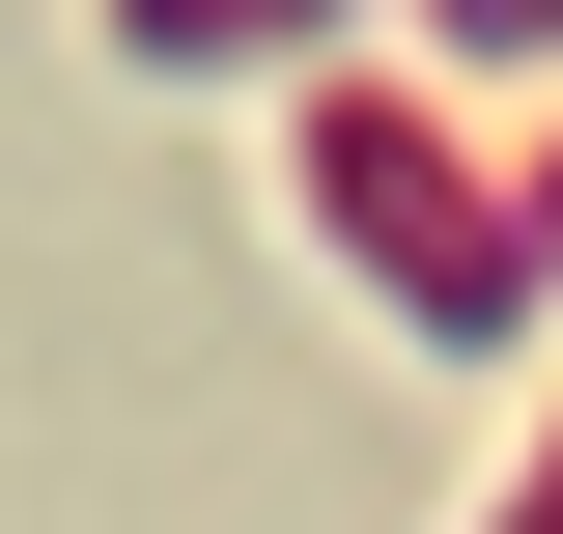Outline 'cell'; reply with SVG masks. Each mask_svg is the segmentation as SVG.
<instances>
[{
    "instance_id": "obj_1",
    "label": "cell",
    "mask_w": 563,
    "mask_h": 534,
    "mask_svg": "<svg viewBox=\"0 0 563 534\" xmlns=\"http://www.w3.org/2000/svg\"><path fill=\"white\" fill-rule=\"evenodd\" d=\"M310 225H366L395 337H507V281H536V198H479L395 85H339V113H310Z\"/></svg>"
},
{
    "instance_id": "obj_2",
    "label": "cell",
    "mask_w": 563,
    "mask_h": 534,
    "mask_svg": "<svg viewBox=\"0 0 563 534\" xmlns=\"http://www.w3.org/2000/svg\"><path fill=\"white\" fill-rule=\"evenodd\" d=\"M536 254H563V141H536Z\"/></svg>"
}]
</instances>
